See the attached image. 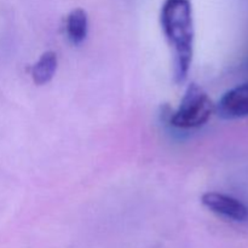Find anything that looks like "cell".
<instances>
[{"instance_id": "obj_1", "label": "cell", "mask_w": 248, "mask_h": 248, "mask_svg": "<svg viewBox=\"0 0 248 248\" xmlns=\"http://www.w3.org/2000/svg\"><path fill=\"white\" fill-rule=\"evenodd\" d=\"M161 26L174 51V78L186 80L193 58L194 22L189 0H165L161 9Z\"/></svg>"}, {"instance_id": "obj_2", "label": "cell", "mask_w": 248, "mask_h": 248, "mask_svg": "<svg viewBox=\"0 0 248 248\" xmlns=\"http://www.w3.org/2000/svg\"><path fill=\"white\" fill-rule=\"evenodd\" d=\"M216 106L208 94L199 85H189L182 103L171 116V124L178 128H196L205 125L212 114Z\"/></svg>"}, {"instance_id": "obj_3", "label": "cell", "mask_w": 248, "mask_h": 248, "mask_svg": "<svg viewBox=\"0 0 248 248\" xmlns=\"http://www.w3.org/2000/svg\"><path fill=\"white\" fill-rule=\"evenodd\" d=\"M201 201L205 207L220 217L234 222H245L248 219L247 206L232 196L220 193H206Z\"/></svg>"}, {"instance_id": "obj_4", "label": "cell", "mask_w": 248, "mask_h": 248, "mask_svg": "<svg viewBox=\"0 0 248 248\" xmlns=\"http://www.w3.org/2000/svg\"><path fill=\"white\" fill-rule=\"evenodd\" d=\"M218 115L227 120L248 116V82L239 85L223 94L216 106Z\"/></svg>"}, {"instance_id": "obj_5", "label": "cell", "mask_w": 248, "mask_h": 248, "mask_svg": "<svg viewBox=\"0 0 248 248\" xmlns=\"http://www.w3.org/2000/svg\"><path fill=\"white\" fill-rule=\"evenodd\" d=\"M57 55L53 51L43 53L31 68V78L36 85H45L51 81L57 69Z\"/></svg>"}, {"instance_id": "obj_6", "label": "cell", "mask_w": 248, "mask_h": 248, "mask_svg": "<svg viewBox=\"0 0 248 248\" xmlns=\"http://www.w3.org/2000/svg\"><path fill=\"white\" fill-rule=\"evenodd\" d=\"M89 21L82 9H75L67 17V34L74 45H79L86 39Z\"/></svg>"}]
</instances>
